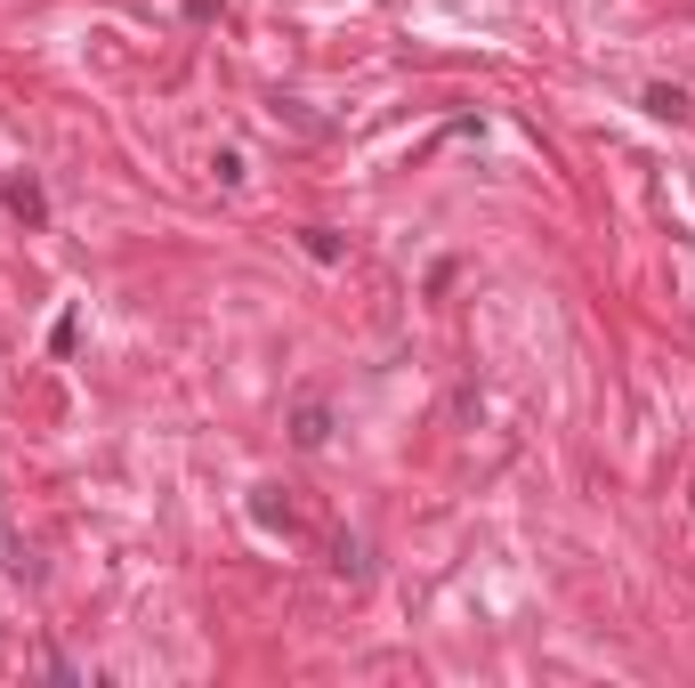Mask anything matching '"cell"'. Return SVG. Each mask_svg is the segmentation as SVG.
<instances>
[{
    "mask_svg": "<svg viewBox=\"0 0 695 688\" xmlns=\"http://www.w3.org/2000/svg\"><path fill=\"white\" fill-rule=\"evenodd\" d=\"M0 195H9V211H17L24 227H49V195H41L33 170H9V187H0Z\"/></svg>",
    "mask_w": 695,
    "mask_h": 688,
    "instance_id": "cell-1",
    "label": "cell"
},
{
    "mask_svg": "<svg viewBox=\"0 0 695 688\" xmlns=\"http://www.w3.org/2000/svg\"><path fill=\"white\" fill-rule=\"evenodd\" d=\"M324 438H331V405H324V397H299V405H292V446L316 454Z\"/></svg>",
    "mask_w": 695,
    "mask_h": 688,
    "instance_id": "cell-2",
    "label": "cell"
},
{
    "mask_svg": "<svg viewBox=\"0 0 695 688\" xmlns=\"http://www.w3.org/2000/svg\"><path fill=\"white\" fill-rule=\"evenodd\" d=\"M639 106H647L655 122H687V90H672V82H655L647 97H639Z\"/></svg>",
    "mask_w": 695,
    "mask_h": 688,
    "instance_id": "cell-3",
    "label": "cell"
},
{
    "mask_svg": "<svg viewBox=\"0 0 695 688\" xmlns=\"http://www.w3.org/2000/svg\"><path fill=\"white\" fill-rule=\"evenodd\" d=\"M299 243H307V260H340V236H331V227H299Z\"/></svg>",
    "mask_w": 695,
    "mask_h": 688,
    "instance_id": "cell-4",
    "label": "cell"
},
{
    "mask_svg": "<svg viewBox=\"0 0 695 688\" xmlns=\"http://www.w3.org/2000/svg\"><path fill=\"white\" fill-rule=\"evenodd\" d=\"M340 575L365 583V575H372V551H365V543H340Z\"/></svg>",
    "mask_w": 695,
    "mask_h": 688,
    "instance_id": "cell-5",
    "label": "cell"
},
{
    "mask_svg": "<svg viewBox=\"0 0 695 688\" xmlns=\"http://www.w3.org/2000/svg\"><path fill=\"white\" fill-rule=\"evenodd\" d=\"M260 519H267V527H283V534H292V502H275V487H260Z\"/></svg>",
    "mask_w": 695,
    "mask_h": 688,
    "instance_id": "cell-6",
    "label": "cell"
},
{
    "mask_svg": "<svg viewBox=\"0 0 695 688\" xmlns=\"http://www.w3.org/2000/svg\"><path fill=\"white\" fill-rule=\"evenodd\" d=\"M211 178L219 187H243V155H211Z\"/></svg>",
    "mask_w": 695,
    "mask_h": 688,
    "instance_id": "cell-7",
    "label": "cell"
}]
</instances>
